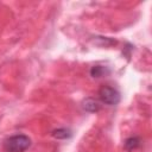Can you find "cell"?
Instances as JSON below:
<instances>
[{"label":"cell","instance_id":"7a4b0ae2","mask_svg":"<svg viewBox=\"0 0 152 152\" xmlns=\"http://www.w3.org/2000/svg\"><path fill=\"white\" fill-rule=\"evenodd\" d=\"M99 96H100V100L108 106L118 104L121 99L119 90L110 86H102L99 90Z\"/></svg>","mask_w":152,"mask_h":152},{"label":"cell","instance_id":"5b68a950","mask_svg":"<svg viewBox=\"0 0 152 152\" xmlns=\"http://www.w3.org/2000/svg\"><path fill=\"white\" fill-rule=\"evenodd\" d=\"M125 148L128 150V151H132L137 147L140 146V139L138 137H131V138H127L125 140V144H124Z\"/></svg>","mask_w":152,"mask_h":152},{"label":"cell","instance_id":"3957f363","mask_svg":"<svg viewBox=\"0 0 152 152\" xmlns=\"http://www.w3.org/2000/svg\"><path fill=\"white\" fill-rule=\"evenodd\" d=\"M82 107H83V109H84L86 112H89V113H96V112L100 109L101 104H100L99 101H96L95 99H93V97H88V99H86V100L82 102Z\"/></svg>","mask_w":152,"mask_h":152},{"label":"cell","instance_id":"8992f818","mask_svg":"<svg viewBox=\"0 0 152 152\" xmlns=\"http://www.w3.org/2000/svg\"><path fill=\"white\" fill-rule=\"evenodd\" d=\"M107 72H109V70L102 65H95L90 69V75L93 77H101V76H104Z\"/></svg>","mask_w":152,"mask_h":152},{"label":"cell","instance_id":"6da1fadb","mask_svg":"<svg viewBox=\"0 0 152 152\" xmlns=\"http://www.w3.org/2000/svg\"><path fill=\"white\" fill-rule=\"evenodd\" d=\"M31 145V139L25 134H15L7 138L4 142L6 152H24Z\"/></svg>","mask_w":152,"mask_h":152},{"label":"cell","instance_id":"277c9868","mask_svg":"<svg viewBox=\"0 0 152 152\" xmlns=\"http://www.w3.org/2000/svg\"><path fill=\"white\" fill-rule=\"evenodd\" d=\"M52 137L56 138V139H68L72 135L71 131L69 128H57V129H53L52 131Z\"/></svg>","mask_w":152,"mask_h":152}]
</instances>
